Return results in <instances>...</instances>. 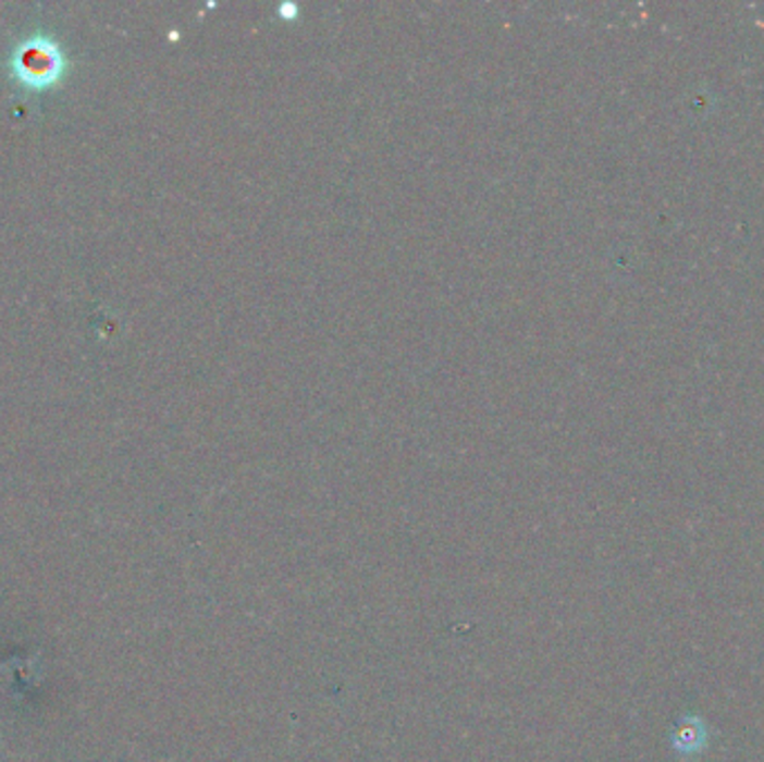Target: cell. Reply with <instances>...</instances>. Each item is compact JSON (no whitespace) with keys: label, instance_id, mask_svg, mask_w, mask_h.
Instances as JSON below:
<instances>
[{"label":"cell","instance_id":"6da1fadb","mask_svg":"<svg viewBox=\"0 0 764 762\" xmlns=\"http://www.w3.org/2000/svg\"><path fill=\"white\" fill-rule=\"evenodd\" d=\"M65 67L63 54L54 40L34 36L23 40L12 57V70L23 86L32 90H46L61 78Z\"/></svg>","mask_w":764,"mask_h":762},{"label":"cell","instance_id":"7a4b0ae2","mask_svg":"<svg viewBox=\"0 0 764 762\" xmlns=\"http://www.w3.org/2000/svg\"><path fill=\"white\" fill-rule=\"evenodd\" d=\"M702 742H704V727L700 723H695V725H687L682 732L677 734L675 747L679 751H695Z\"/></svg>","mask_w":764,"mask_h":762}]
</instances>
